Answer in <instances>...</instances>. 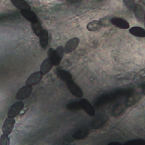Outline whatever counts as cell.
I'll return each mask as SVG.
<instances>
[{"label":"cell","mask_w":145,"mask_h":145,"mask_svg":"<svg viewBox=\"0 0 145 145\" xmlns=\"http://www.w3.org/2000/svg\"><path fill=\"white\" fill-rule=\"evenodd\" d=\"M99 22L100 24L101 25V27H106L109 25V21L106 18H103L100 19L99 20Z\"/></svg>","instance_id":"603a6c76"},{"label":"cell","mask_w":145,"mask_h":145,"mask_svg":"<svg viewBox=\"0 0 145 145\" xmlns=\"http://www.w3.org/2000/svg\"><path fill=\"white\" fill-rule=\"evenodd\" d=\"M31 26H32V30H33L34 33L36 36H39V35L41 33V31L42 29L40 22L39 20H37L36 22L31 23Z\"/></svg>","instance_id":"ac0fdd59"},{"label":"cell","mask_w":145,"mask_h":145,"mask_svg":"<svg viewBox=\"0 0 145 145\" xmlns=\"http://www.w3.org/2000/svg\"><path fill=\"white\" fill-rule=\"evenodd\" d=\"M144 26H145V18H144Z\"/></svg>","instance_id":"f1b7e54d"},{"label":"cell","mask_w":145,"mask_h":145,"mask_svg":"<svg viewBox=\"0 0 145 145\" xmlns=\"http://www.w3.org/2000/svg\"><path fill=\"white\" fill-rule=\"evenodd\" d=\"M32 86L27 84L26 86H23L18 90V91L16 93L15 98L18 100H23L29 96L32 92Z\"/></svg>","instance_id":"277c9868"},{"label":"cell","mask_w":145,"mask_h":145,"mask_svg":"<svg viewBox=\"0 0 145 145\" xmlns=\"http://www.w3.org/2000/svg\"><path fill=\"white\" fill-rule=\"evenodd\" d=\"M12 3L20 10H31V6L25 0H11Z\"/></svg>","instance_id":"9a60e30c"},{"label":"cell","mask_w":145,"mask_h":145,"mask_svg":"<svg viewBox=\"0 0 145 145\" xmlns=\"http://www.w3.org/2000/svg\"><path fill=\"white\" fill-rule=\"evenodd\" d=\"M97 2H102V1H104V0H96Z\"/></svg>","instance_id":"83f0119b"},{"label":"cell","mask_w":145,"mask_h":145,"mask_svg":"<svg viewBox=\"0 0 145 145\" xmlns=\"http://www.w3.org/2000/svg\"><path fill=\"white\" fill-rule=\"evenodd\" d=\"M125 6L130 10H134L135 6V2L134 0H122Z\"/></svg>","instance_id":"7402d4cb"},{"label":"cell","mask_w":145,"mask_h":145,"mask_svg":"<svg viewBox=\"0 0 145 145\" xmlns=\"http://www.w3.org/2000/svg\"><path fill=\"white\" fill-rule=\"evenodd\" d=\"M79 43V39L78 37H74L69 40L65 45L64 52L66 54L73 52L78 46Z\"/></svg>","instance_id":"8992f818"},{"label":"cell","mask_w":145,"mask_h":145,"mask_svg":"<svg viewBox=\"0 0 145 145\" xmlns=\"http://www.w3.org/2000/svg\"><path fill=\"white\" fill-rule=\"evenodd\" d=\"M110 23L116 27L121 29H128L130 27V25L127 21L125 19L121 18H113L110 20Z\"/></svg>","instance_id":"ba28073f"},{"label":"cell","mask_w":145,"mask_h":145,"mask_svg":"<svg viewBox=\"0 0 145 145\" xmlns=\"http://www.w3.org/2000/svg\"><path fill=\"white\" fill-rule=\"evenodd\" d=\"M24 107V103L22 101H19L14 103L9 109L7 113L8 117H15L19 114Z\"/></svg>","instance_id":"7a4b0ae2"},{"label":"cell","mask_w":145,"mask_h":145,"mask_svg":"<svg viewBox=\"0 0 145 145\" xmlns=\"http://www.w3.org/2000/svg\"><path fill=\"white\" fill-rule=\"evenodd\" d=\"M10 139L8 135L3 134L0 137V145H9Z\"/></svg>","instance_id":"44dd1931"},{"label":"cell","mask_w":145,"mask_h":145,"mask_svg":"<svg viewBox=\"0 0 145 145\" xmlns=\"http://www.w3.org/2000/svg\"><path fill=\"white\" fill-rule=\"evenodd\" d=\"M139 1L141 2L145 6V0H139Z\"/></svg>","instance_id":"484cf974"},{"label":"cell","mask_w":145,"mask_h":145,"mask_svg":"<svg viewBox=\"0 0 145 145\" xmlns=\"http://www.w3.org/2000/svg\"><path fill=\"white\" fill-rule=\"evenodd\" d=\"M40 44L43 49H46L48 44L49 36L48 32L46 29H42L41 33L39 35Z\"/></svg>","instance_id":"4fadbf2b"},{"label":"cell","mask_w":145,"mask_h":145,"mask_svg":"<svg viewBox=\"0 0 145 145\" xmlns=\"http://www.w3.org/2000/svg\"><path fill=\"white\" fill-rule=\"evenodd\" d=\"M43 75L40 71L35 72L29 76L26 80V84L31 86L36 85L41 81Z\"/></svg>","instance_id":"5b68a950"},{"label":"cell","mask_w":145,"mask_h":145,"mask_svg":"<svg viewBox=\"0 0 145 145\" xmlns=\"http://www.w3.org/2000/svg\"><path fill=\"white\" fill-rule=\"evenodd\" d=\"M101 25L100 24L99 20H94L89 22L87 25V29L89 31H97L100 29Z\"/></svg>","instance_id":"e0dca14e"},{"label":"cell","mask_w":145,"mask_h":145,"mask_svg":"<svg viewBox=\"0 0 145 145\" xmlns=\"http://www.w3.org/2000/svg\"><path fill=\"white\" fill-rule=\"evenodd\" d=\"M53 66L51 60L48 57L42 62L40 66V71L44 75H46L50 71Z\"/></svg>","instance_id":"7c38bea8"},{"label":"cell","mask_w":145,"mask_h":145,"mask_svg":"<svg viewBox=\"0 0 145 145\" xmlns=\"http://www.w3.org/2000/svg\"><path fill=\"white\" fill-rule=\"evenodd\" d=\"M83 0H70V2H81Z\"/></svg>","instance_id":"d4e9b609"},{"label":"cell","mask_w":145,"mask_h":145,"mask_svg":"<svg viewBox=\"0 0 145 145\" xmlns=\"http://www.w3.org/2000/svg\"><path fill=\"white\" fill-rule=\"evenodd\" d=\"M134 12L136 18L139 22H142L144 21L145 18V10L140 5H135L134 8Z\"/></svg>","instance_id":"30bf717a"},{"label":"cell","mask_w":145,"mask_h":145,"mask_svg":"<svg viewBox=\"0 0 145 145\" xmlns=\"http://www.w3.org/2000/svg\"><path fill=\"white\" fill-rule=\"evenodd\" d=\"M67 1H70V0H67Z\"/></svg>","instance_id":"f546056e"},{"label":"cell","mask_w":145,"mask_h":145,"mask_svg":"<svg viewBox=\"0 0 145 145\" xmlns=\"http://www.w3.org/2000/svg\"><path fill=\"white\" fill-rule=\"evenodd\" d=\"M129 32L137 37H145V29L140 27H133L129 29Z\"/></svg>","instance_id":"2e32d148"},{"label":"cell","mask_w":145,"mask_h":145,"mask_svg":"<svg viewBox=\"0 0 145 145\" xmlns=\"http://www.w3.org/2000/svg\"><path fill=\"white\" fill-rule=\"evenodd\" d=\"M67 108L70 110H78L81 108V105L80 104V101H74L72 103H70V104H68Z\"/></svg>","instance_id":"ffe728a7"},{"label":"cell","mask_w":145,"mask_h":145,"mask_svg":"<svg viewBox=\"0 0 145 145\" xmlns=\"http://www.w3.org/2000/svg\"><path fill=\"white\" fill-rule=\"evenodd\" d=\"M20 14L25 19L31 23L39 20L36 14L31 10H20Z\"/></svg>","instance_id":"8fae6325"},{"label":"cell","mask_w":145,"mask_h":145,"mask_svg":"<svg viewBox=\"0 0 145 145\" xmlns=\"http://www.w3.org/2000/svg\"><path fill=\"white\" fill-rule=\"evenodd\" d=\"M47 54L48 56V58H49L51 60L53 66H58L60 64L62 60V58H61L57 54L56 50L50 48L49 49Z\"/></svg>","instance_id":"9c48e42d"},{"label":"cell","mask_w":145,"mask_h":145,"mask_svg":"<svg viewBox=\"0 0 145 145\" xmlns=\"http://www.w3.org/2000/svg\"><path fill=\"white\" fill-rule=\"evenodd\" d=\"M57 74L58 76L65 83L71 81L72 79V75L68 71L63 69H57Z\"/></svg>","instance_id":"5bb4252c"},{"label":"cell","mask_w":145,"mask_h":145,"mask_svg":"<svg viewBox=\"0 0 145 145\" xmlns=\"http://www.w3.org/2000/svg\"><path fill=\"white\" fill-rule=\"evenodd\" d=\"M79 101L81 105V108L85 111L86 113L91 116H95V110L92 105L90 103L89 101H88L87 99H82Z\"/></svg>","instance_id":"52a82bcc"},{"label":"cell","mask_w":145,"mask_h":145,"mask_svg":"<svg viewBox=\"0 0 145 145\" xmlns=\"http://www.w3.org/2000/svg\"><path fill=\"white\" fill-rule=\"evenodd\" d=\"M88 133H89L88 130H86V129L79 130L76 131L73 134V137L76 139H83L87 136V135L88 134Z\"/></svg>","instance_id":"d6986e66"},{"label":"cell","mask_w":145,"mask_h":145,"mask_svg":"<svg viewBox=\"0 0 145 145\" xmlns=\"http://www.w3.org/2000/svg\"><path fill=\"white\" fill-rule=\"evenodd\" d=\"M143 92H144V93H145V84H144V86L143 87Z\"/></svg>","instance_id":"4316f807"},{"label":"cell","mask_w":145,"mask_h":145,"mask_svg":"<svg viewBox=\"0 0 145 145\" xmlns=\"http://www.w3.org/2000/svg\"><path fill=\"white\" fill-rule=\"evenodd\" d=\"M66 85L70 92L77 97H82L83 93L79 86L73 80L66 82Z\"/></svg>","instance_id":"6da1fadb"},{"label":"cell","mask_w":145,"mask_h":145,"mask_svg":"<svg viewBox=\"0 0 145 145\" xmlns=\"http://www.w3.org/2000/svg\"><path fill=\"white\" fill-rule=\"evenodd\" d=\"M144 143V141L143 140H136V142H127L125 143V144H137V143Z\"/></svg>","instance_id":"cb8c5ba5"},{"label":"cell","mask_w":145,"mask_h":145,"mask_svg":"<svg viewBox=\"0 0 145 145\" xmlns=\"http://www.w3.org/2000/svg\"><path fill=\"white\" fill-rule=\"evenodd\" d=\"M15 123V120L14 117H8L7 118L2 125V130L4 134L7 135H10L14 128Z\"/></svg>","instance_id":"3957f363"}]
</instances>
